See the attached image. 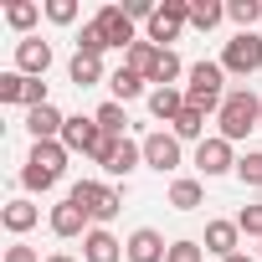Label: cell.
Listing matches in <instances>:
<instances>
[{"label": "cell", "instance_id": "12", "mask_svg": "<svg viewBox=\"0 0 262 262\" xmlns=\"http://www.w3.org/2000/svg\"><path fill=\"white\" fill-rule=\"evenodd\" d=\"M47 67H52V41H41V36H21V41H16V72H26V77H47Z\"/></svg>", "mask_w": 262, "mask_h": 262}, {"label": "cell", "instance_id": "9", "mask_svg": "<svg viewBox=\"0 0 262 262\" xmlns=\"http://www.w3.org/2000/svg\"><path fill=\"white\" fill-rule=\"evenodd\" d=\"M139 144H144V165H149V170H160V175H175V170H180V139H175V134L155 128V134H144Z\"/></svg>", "mask_w": 262, "mask_h": 262}, {"label": "cell", "instance_id": "28", "mask_svg": "<svg viewBox=\"0 0 262 262\" xmlns=\"http://www.w3.org/2000/svg\"><path fill=\"white\" fill-rule=\"evenodd\" d=\"M36 16H41V6H31V0H11V6H6V21H11L16 31H31Z\"/></svg>", "mask_w": 262, "mask_h": 262}, {"label": "cell", "instance_id": "37", "mask_svg": "<svg viewBox=\"0 0 262 262\" xmlns=\"http://www.w3.org/2000/svg\"><path fill=\"white\" fill-rule=\"evenodd\" d=\"M6 262H47V257H36V247L16 242V247H6Z\"/></svg>", "mask_w": 262, "mask_h": 262}, {"label": "cell", "instance_id": "11", "mask_svg": "<svg viewBox=\"0 0 262 262\" xmlns=\"http://www.w3.org/2000/svg\"><path fill=\"white\" fill-rule=\"evenodd\" d=\"M93 26L103 31V41H108V47H123V52L139 41V36H134V21L123 16V6H103V11L93 16Z\"/></svg>", "mask_w": 262, "mask_h": 262}, {"label": "cell", "instance_id": "14", "mask_svg": "<svg viewBox=\"0 0 262 262\" xmlns=\"http://www.w3.org/2000/svg\"><path fill=\"white\" fill-rule=\"evenodd\" d=\"M82 262H123V242H118L113 231L93 226V231L82 236Z\"/></svg>", "mask_w": 262, "mask_h": 262}, {"label": "cell", "instance_id": "25", "mask_svg": "<svg viewBox=\"0 0 262 262\" xmlns=\"http://www.w3.org/2000/svg\"><path fill=\"white\" fill-rule=\"evenodd\" d=\"M201 201H206V185H201V180H175V185H170V206H175V211H195Z\"/></svg>", "mask_w": 262, "mask_h": 262}, {"label": "cell", "instance_id": "29", "mask_svg": "<svg viewBox=\"0 0 262 262\" xmlns=\"http://www.w3.org/2000/svg\"><path fill=\"white\" fill-rule=\"evenodd\" d=\"M236 180H242V185H257V190H262V149H247V155L236 160Z\"/></svg>", "mask_w": 262, "mask_h": 262}, {"label": "cell", "instance_id": "2", "mask_svg": "<svg viewBox=\"0 0 262 262\" xmlns=\"http://www.w3.org/2000/svg\"><path fill=\"white\" fill-rule=\"evenodd\" d=\"M62 175H67V144H62V139H41V144H31L26 170H21V185H26V190H52Z\"/></svg>", "mask_w": 262, "mask_h": 262}, {"label": "cell", "instance_id": "15", "mask_svg": "<svg viewBox=\"0 0 262 262\" xmlns=\"http://www.w3.org/2000/svg\"><path fill=\"white\" fill-rule=\"evenodd\" d=\"M88 221H93V216H88L77 201H57V206H52V231H57V236H88Z\"/></svg>", "mask_w": 262, "mask_h": 262}, {"label": "cell", "instance_id": "13", "mask_svg": "<svg viewBox=\"0 0 262 262\" xmlns=\"http://www.w3.org/2000/svg\"><path fill=\"white\" fill-rule=\"evenodd\" d=\"M123 257H128V262H165L170 247H165V236H160L155 226H139L134 236L123 242Z\"/></svg>", "mask_w": 262, "mask_h": 262}, {"label": "cell", "instance_id": "30", "mask_svg": "<svg viewBox=\"0 0 262 262\" xmlns=\"http://www.w3.org/2000/svg\"><path fill=\"white\" fill-rule=\"evenodd\" d=\"M180 72H190V67H185V62H180L175 52H160V67H155V82H160V88H175V77H180Z\"/></svg>", "mask_w": 262, "mask_h": 262}, {"label": "cell", "instance_id": "4", "mask_svg": "<svg viewBox=\"0 0 262 262\" xmlns=\"http://www.w3.org/2000/svg\"><path fill=\"white\" fill-rule=\"evenodd\" d=\"M67 201H77L98 226H103V221H113V216L123 211V195H118L113 185H103V180H77V185L67 190Z\"/></svg>", "mask_w": 262, "mask_h": 262}, {"label": "cell", "instance_id": "1", "mask_svg": "<svg viewBox=\"0 0 262 262\" xmlns=\"http://www.w3.org/2000/svg\"><path fill=\"white\" fill-rule=\"evenodd\" d=\"M216 123H221V139H247L252 128H262V98L252 93V88H231L226 93V103H221V113H216Z\"/></svg>", "mask_w": 262, "mask_h": 262}, {"label": "cell", "instance_id": "24", "mask_svg": "<svg viewBox=\"0 0 262 262\" xmlns=\"http://www.w3.org/2000/svg\"><path fill=\"white\" fill-rule=\"evenodd\" d=\"M93 118H98V128H103L108 139H123V128H128V113H123V103H113V98H108Z\"/></svg>", "mask_w": 262, "mask_h": 262}, {"label": "cell", "instance_id": "16", "mask_svg": "<svg viewBox=\"0 0 262 262\" xmlns=\"http://www.w3.org/2000/svg\"><path fill=\"white\" fill-rule=\"evenodd\" d=\"M236 242H242V226H236V221H211L201 247H206L211 257H221V262H226V257H236Z\"/></svg>", "mask_w": 262, "mask_h": 262}, {"label": "cell", "instance_id": "5", "mask_svg": "<svg viewBox=\"0 0 262 262\" xmlns=\"http://www.w3.org/2000/svg\"><path fill=\"white\" fill-rule=\"evenodd\" d=\"M221 67H226V77H252V72H262V36H257V31H236V36L221 47Z\"/></svg>", "mask_w": 262, "mask_h": 262}, {"label": "cell", "instance_id": "17", "mask_svg": "<svg viewBox=\"0 0 262 262\" xmlns=\"http://www.w3.org/2000/svg\"><path fill=\"white\" fill-rule=\"evenodd\" d=\"M26 128H31V139H36V144H41V139H62L67 113L52 108V103H47V108H31V113H26Z\"/></svg>", "mask_w": 262, "mask_h": 262}, {"label": "cell", "instance_id": "3", "mask_svg": "<svg viewBox=\"0 0 262 262\" xmlns=\"http://www.w3.org/2000/svg\"><path fill=\"white\" fill-rule=\"evenodd\" d=\"M226 67L221 62H195L190 72H185V103L190 108H201V113H221V103H226Z\"/></svg>", "mask_w": 262, "mask_h": 262}, {"label": "cell", "instance_id": "19", "mask_svg": "<svg viewBox=\"0 0 262 262\" xmlns=\"http://www.w3.org/2000/svg\"><path fill=\"white\" fill-rule=\"evenodd\" d=\"M123 67L134 72V77H144V82H155V67H160V47L155 41H134L123 52Z\"/></svg>", "mask_w": 262, "mask_h": 262}, {"label": "cell", "instance_id": "7", "mask_svg": "<svg viewBox=\"0 0 262 262\" xmlns=\"http://www.w3.org/2000/svg\"><path fill=\"white\" fill-rule=\"evenodd\" d=\"M185 26H190V6H185V0H165V6L155 11V21H149V41H155L160 52H170V41H175Z\"/></svg>", "mask_w": 262, "mask_h": 262}, {"label": "cell", "instance_id": "35", "mask_svg": "<svg viewBox=\"0 0 262 262\" xmlns=\"http://www.w3.org/2000/svg\"><path fill=\"white\" fill-rule=\"evenodd\" d=\"M236 226H242L247 236H262V201H257V206H242V216H236Z\"/></svg>", "mask_w": 262, "mask_h": 262}, {"label": "cell", "instance_id": "39", "mask_svg": "<svg viewBox=\"0 0 262 262\" xmlns=\"http://www.w3.org/2000/svg\"><path fill=\"white\" fill-rule=\"evenodd\" d=\"M47 262H72V257H67V252H52V257H47Z\"/></svg>", "mask_w": 262, "mask_h": 262}, {"label": "cell", "instance_id": "18", "mask_svg": "<svg viewBox=\"0 0 262 262\" xmlns=\"http://www.w3.org/2000/svg\"><path fill=\"white\" fill-rule=\"evenodd\" d=\"M185 108H190V103H185V88H155V93H149V113H155L160 123H175Z\"/></svg>", "mask_w": 262, "mask_h": 262}, {"label": "cell", "instance_id": "6", "mask_svg": "<svg viewBox=\"0 0 262 262\" xmlns=\"http://www.w3.org/2000/svg\"><path fill=\"white\" fill-rule=\"evenodd\" d=\"M139 165H144V144H134V139H108L98 149V170L113 175V180H128Z\"/></svg>", "mask_w": 262, "mask_h": 262}, {"label": "cell", "instance_id": "36", "mask_svg": "<svg viewBox=\"0 0 262 262\" xmlns=\"http://www.w3.org/2000/svg\"><path fill=\"white\" fill-rule=\"evenodd\" d=\"M155 11L160 6H149V0H123V16L128 21H155Z\"/></svg>", "mask_w": 262, "mask_h": 262}, {"label": "cell", "instance_id": "32", "mask_svg": "<svg viewBox=\"0 0 262 262\" xmlns=\"http://www.w3.org/2000/svg\"><path fill=\"white\" fill-rule=\"evenodd\" d=\"M77 52H82V57H103V52H108V41H103V31H98L93 21L77 31Z\"/></svg>", "mask_w": 262, "mask_h": 262}, {"label": "cell", "instance_id": "31", "mask_svg": "<svg viewBox=\"0 0 262 262\" xmlns=\"http://www.w3.org/2000/svg\"><path fill=\"white\" fill-rule=\"evenodd\" d=\"M0 103H26V72H0Z\"/></svg>", "mask_w": 262, "mask_h": 262}, {"label": "cell", "instance_id": "34", "mask_svg": "<svg viewBox=\"0 0 262 262\" xmlns=\"http://www.w3.org/2000/svg\"><path fill=\"white\" fill-rule=\"evenodd\" d=\"M165 262H206V247L201 242H170V257Z\"/></svg>", "mask_w": 262, "mask_h": 262}, {"label": "cell", "instance_id": "21", "mask_svg": "<svg viewBox=\"0 0 262 262\" xmlns=\"http://www.w3.org/2000/svg\"><path fill=\"white\" fill-rule=\"evenodd\" d=\"M67 77H72L77 88H93V82H103V57H82V52H77V57L67 62Z\"/></svg>", "mask_w": 262, "mask_h": 262}, {"label": "cell", "instance_id": "23", "mask_svg": "<svg viewBox=\"0 0 262 262\" xmlns=\"http://www.w3.org/2000/svg\"><path fill=\"white\" fill-rule=\"evenodd\" d=\"M226 21V6H221V0H195V6H190V26L195 31H216Z\"/></svg>", "mask_w": 262, "mask_h": 262}, {"label": "cell", "instance_id": "33", "mask_svg": "<svg viewBox=\"0 0 262 262\" xmlns=\"http://www.w3.org/2000/svg\"><path fill=\"white\" fill-rule=\"evenodd\" d=\"M47 21H57V26H72L77 21V0H47Z\"/></svg>", "mask_w": 262, "mask_h": 262}, {"label": "cell", "instance_id": "8", "mask_svg": "<svg viewBox=\"0 0 262 262\" xmlns=\"http://www.w3.org/2000/svg\"><path fill=\"white\" fill-rule=\"evenodd\" d=\"M62 144H67V155H93V160H98V149L108 144V134L98 128V118L72 113V118H67V128H62Z\"/></svg>", "mask_w": 262, "mask_h": 262}, {"label": "cell", "instance_id": "38", "mask_svg": "<svg viewBox=\"0 0 262 262\" xmlns=\"http://www.w3.org/2000/svg\"><path fill=\"white\" fill-rule=\"evenodd\" d=\"M226 262H257V257H247V252H236V257H226Z\"/></svg>", "mask_w": 262, "mask_h": 262}, {"label": "cell", "instance_id": "10", "mask_svg": "<svg viewBox=\"0 0 262 262\" xmlns=\"http://www.w3.org/2000/svg\"><path fill=\"white\" fill-rule=\"evenodd\" d=\"M195 170L211 180V175H236V155H231V139H221V134H211V139H201L195 144Z\"/></svg>", "mask_w": 262, "mask_h": 262}, {"label": "cell", "instance_id": "27", "mask_svg": "<svg viewBox=\"0 0 262 262\" xmlns=\"http://www.w3.org/2000/svg\"><path fill=\"white\" fill-rule=\"evenodd\" d=\"M226 21H236L242 31H252V26L262 21V6H257V0H231V6H226Z\"/></svg>", "mask_w": 262, "mask_h": 262}, {"label": "cell", "instance_id": "40", "mask_svg": "<svg viewBox=\"0 0 262 262\" xmlns=\"http://www.w3.org/2000/svg\"><path fill=\"white\" fill-rule=\"evenodd\" d=\"M257 262H262V247H257Z\"/></svg>", "mask_w": 262, "mask_h": 262}, {"label": "cell", "instance_id": "22", "mask_svg": "<svg viewBox=\"0 0 262 262\" xmlns=\"http://www.w3.org/2000/svg\"><path fill=\"white\" fill-rule=\"evenodd\" d=\"M170 134H175L180 144H185V139H195V144H201V139H206V113H201V108H185V113L170 123Z\"/></svg>", "mask_w": 262, "mask_h": 262}, {"label": "cell", "instance_id": "20", "mask_svg": "<svg viewBox=\"0 0 262 262\" xmlns=\"http://www.w3.org/2000/svg\"><path fill=\"white\" fill-rule=\"evenodd\" d=\"M0 221H6V231H16V236H21V231H31V226L41 221V211H36L26 195H16V201L0 206Z\"/></svg>", "mask_w": 262, "mask_h": 262}, {"label": "cell", "instance_id": "26", "mask_svg": "<svg viewBox=\"0 0 262 262\" xmlns=\"http://www.w3.org/2000/svg\"><path fill=\"white\" fill-rule=\"evenodd\" d=\"M108 88H113V103H128V98H139V93H144V77H134L128 67H118V72L108 77Z\"/></svg>", "mask_w": 262, "mask_h": 262}]
</instances>
